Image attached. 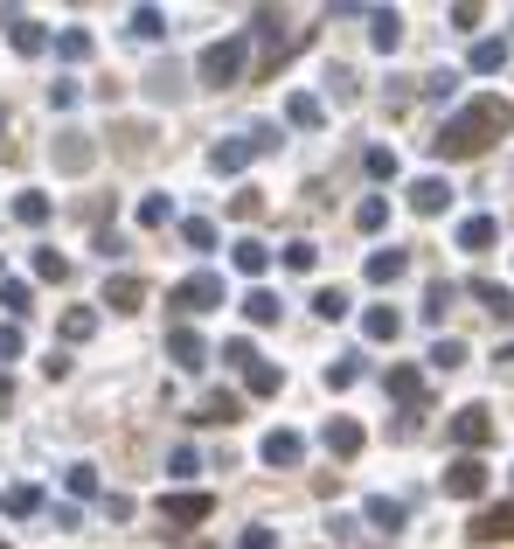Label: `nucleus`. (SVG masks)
<instances>
[{
	"instance_id": "nucleus-10",
	"label": "nucleus",
	"mask_w": 514,
	"mask_h": 549,
	"mask_svg": "<svg viewBox=\"0 0 514 549\" xmlns=\"http://www.w3.org/2000/svg\"><path fill=\"white\" fill-rule=\"evenodd\" d=\"M237 417H244V397L216 390V397H202V417H195V424H237Z\"/></svg>"
},
{
	"instance_id": "nucleus-22",
	"label": "nucleus",
	"mask_w": 514,
	"mask_h": 549,
	"mask_svg": "<svg viewBox=\"0 0 514 549\" xmlns=\"http://www.w3.org/2000/svg\"><path fill=\"white\" fill-rule=\"evenodd\" d=\"M56 56H63V63H84V56H91V35H84V28H63V35H56Z\"/></svg>"
},
{
	"instance_id": "nucleus-40",
	"label": "nucleus",
	"mask_w": 514,
	"mask_h": 549,
	"mask_svg": "<svg viewBox=\"0 0 514 549\" xmlns=\"http://www.w3.org/2000/svg\"><path fill=\"white\" fill-rule=\"evenodd\" d=\"M237 549H278V536H271V529H244V536H237Z\"/></svg>"
},
{
	"instance_id": "nucleus-11",
	"label": "nucleus",
	"mask_w": 514,
	"mask_h": 549,
	"mask_svg": "<svg viewBox=\"0 0 514 549\" xmlns=\"http://www.w3.org/2000/svg\"><path fill=\"white\" fill-rule=\"evenodd\" d=\"M327 452H334V459H355V452H362V431H355L348 417H334V424H327Z\"/></svg>"
},
{
	"instance_id": "nucleus-20",
	"label": "nucleus",
	"mask_w": 514,
	"mask_h": 549,
	"mask_svg": "<svg viewBox=\"0 0 514 549\" xmlns=\"http://www.w3.org/2000/svg\"><path fill=\"white\" fill-rule=\"evenodd\" d=\"M91 334H98V313L91 306H70L63 313V341H91Z\"/></svg>"
},
{
	"instance_id": "nucleus-28",
	"label": "nucleus",
	"mask_w": 514,
	"mask_h": 549,
	"mask_svg": "<svg viewBox=\"0 0 514 549\" xmlns=\"http://www.w3.org/2000/svg\"><path fill=\"white\" fill-rule=\"evenodd\" d=\"M396 272H403V251H376V258H369V278H376V285H389Z\"/></svg>"
},
{
	"instance_id": "nucleus-17",
	"label": "nucleus",
	"mask_w": 514,
	"mask_h": 549,
	"mask_svg": "<svg viewBox=\"0 0 514 549\" xmlns=\"http://www.w3.org/2000/svg\"><path fill=\"white\" fill-rule=\"evenodd\" d=\"M278 383H285V376H278L271 362H251V369H244V390H251V397H278Z\"/></svg>"
},
{
	"instance_id": "nucleus-41",
	"label": "nucleus",
	"mask_w": 514,
	"mask_h": 549,
	"mask_svg": "<svg viewBox=\"0 0 514 549\" xmlns=\"http://www.w3.org/2000/svg\"><path fill=\"white\" fill-rule=\"evenodd\" d=\"M21 355V327H0V362H14Z\"/></svg>"
},
{
	"instance_id": "nucleus-16",
	"label": "nucleus",
	"mask_w": 514,
	"mask_h": 549,
	"mask_svg": "<svg viewBox=\"0 0 514 549\" xmlns=\"http://www.w3.org/2000/svg\"><path fill=\"white\" fill-rule=\"evenodd\" d=\"M473 536H480V543H494V536H514V508H487V515L473 522Z\"/></svg>"
},
{
	"instance_id": "nucleus-15",
	"label": "nucleus",
	"mask_w": 514,
	"mask_h": 549,
	"mask_svg": "<svg viewBox=\"0 0 514 549\" xmlns=\"http://www.w3.org/2000/svg\"><path fill=\"white\" fill-rule=\"evenodd\" d=\"M35 508H42V487H28V480L0 494V515H35Z\"/></svg>"
},
{
	"instance_id": "nucleus-23",
	"label": "nucleus",
	"mask_w": 514,
	"mask_h": 549,
	"mask_svg": "<svg viewBox=\"0 0 514 549\" xmlns=\"http://www.w3.org/2000/svg\"><path fill=\"white\" fill-rule=\"evenodd\" d=\"M160 223H174V202L167 195H146L139 202V230H160Z\"/></svg>"
},
{
	"instance_id": "nucleus-13",
	"label": "nucleus",
	"mask_w": 514,
	"mask_h": 549,
	"mask_svg": "<svg viewBox=\"0 0 514 549\" xmlns=\"http://www.w3.org/2000/svg\"><path fill=\"white\" fill-rule=\"evenodd\" d=\"M56 167H63V174H84V167H91V139L70 133L63 146H56Z\"/></svg>"
},
{
	"instance_id": "nucleus-2",
	"label": "nucleus",
	"mask_w": 514,
	"mask_h": 549,
	"mask_svg": "<svg viewBox=\"0 0 514 549\" xmlns=\"http://www.w3.org/2000/svg\"><path fill=\"white\" fill-rule=\"evenodd\" d=\"M244 63H251V42H244V35H223V42H209V49L195 56V77H202L209 91H230V84H244Z\"/></svg>"
},
{
	"instance_id": "nucleus-3",
	"label": "nucleus",
	"mask_w": 514,
	"mask_h": 549,
	"mask_svg": "<svg viewBox=\"0 0 514 549\" xmlns=\"http://www.w3.org/2000/svg\"><path fill=\"white\" fill-rule=\"evenodd\" d=\"M167 306H181V313H209V306H223V278H216V272L181 278V285L167 292Z\"/></svg>"
},
{
	"instance_id": "nucleus-5",
	"label": "nucleus",
	"mask_w": 514,
	"mask_h": 549,
	"mask_svg": "<svg viewBox=\"0 0 514 549\" xmlns=\"http://www.w3.org/2000/svg\"><path fill=\"white\" fill-rule=\"evenodd\" d=\"M216 515V494H160V522L167 529H195Z\"/></svg>"
},
{
	"instance_id": "nucleus-27",
	"label": "nucleus",
	"mask_w": 514,
	"mask_h": 549,
	"mask_svg": "<svg viewBox=\"0 0 514 549\" xmlns=\"http://www.w3.org/2000/svg\"><path fill=\"white\" fill-rule=\"evenodd\" d=\"M313 313H320V320H341V313H348V292H341V285L313 292Z\"/></svg>"
},
{
	"instance_id": "nucleus-4",
	"label": "nucleus",
	"mask_w": 514,
	"mask_h": 549,
	"mask_svg": "<svg viewBox=\"0 0 514 549\" xmlns=\"http://www.w3.org/2000/svg\"><path fill=\"white\" fill-rule=\"evenodd\" d=\"M271 146H278L271 133H251V139H223V146L209 153V167H216V174H244V167H251L257 153H271Z\"/></svg>"
},
{
	"instance_id": "nucleus-19",
	"label": "nucleus",
	"mask_w": 514,
	"mask_h": 549,
	"mask_svg": "<svg viewBox=\"0 0 514 549\" xmlns=\"http://www.w3.org/2000/svg\"><path fill=\"white\" fill-rule=\"evenodd\" d=\"M285 119H292L299 133H313V126H320V98H306V91H299V98H285Z\"/></svg>"
},
{
	"instance_id": "nucleus-6",
	"label": "nucleus",
	"mask_w": 514,
	"mask_h": 549,
	"mask_svg": "<svg viewBox=\"0 0 514 549\" xmlns=\"http://www.w3.org/2000/svg\"><path fill=\"white\" fill-rule=\"evenodd\" d=\"M105 306H112V313H139V306H146V278H132V272L105 278Z\"/></svg>"
},
{
	"instance_id": "nucleus-35",
	"label": "nucleus",
	"mask_w": 514,
	"mask_h": 549,
	"mask_svg": "<svg viewBox=\"0 0 514 549\" xmlns=\"http://www.w3.org/2000/svg\"><path fill=\"white\" fill-rule=\"evenodd\" d=\"M223 362H230V369H251V362H257L251 341H223Z\"/></svg>"
},
{
	"instance_id": "nucleus-38",
	"label": "nucleus",
	"mask_w": 514,
	"mask_h": 549,
	"mask_svg": "<svg viewBox=\"0 0 514 549\" xmlns=\"http://www.w3.org/2000/svg\"><path fill=\"white\" fill-rule=\"evenodd\" d=\"M369 334H376V341H389V334H396V313H389V306H376V313H369Z\"/></svg>"
},
{
	"instance_id": "nucleus-36",
	"label": "nucleus",
	"mask_w": 514,
	"mask_h": 549,
	"mask_svg": "<svg viewBox=\"0 0 514 549\" xmlns=\"http://www.w3.org/2000/svg\"><path fill=\"white\" fill-rule=\"evenodd\" d=\"M257 209H264V202H257V188H244V195H237V202H230V216H237V223H251Z\"/></svg>"
},
{
	"instance_id": "nucleus-42",
	"label": "nucleus",
	"mask_w": 514,
	"mask_h": 549,
	"mask_svg": "<svg viewBox=\"0 0 514 549\" xmlns=\"http://www.w3.org/2000/svg\"><path fill=\"white\" fill-rule=\"evenodd\" d=\"M195 549H209V543H195Z\"/></svg>"
},
{
	"instance_id": "nucleus-18",
	"label": "nucleus",
	"mask_w": 514,
	"mask_h": 549,
	"mask_svg": "<svg viewBox=\"0 0 514 549\" xmlns=\"http://www.w3.org/2000/svg\"><path fill=\"white\" fill-rule=\"evenodd\" d=\"M132 35H139V42H160V35H167V14H160V7H132Z\"/></svg>"
},
{
	"instance_id": "nucleus-24",
	"label": "nucleus",
	"mask_w": 514,
	"mask_h": 549,
	"mask_svg": "<svg viewBox=\"0 0 514 549\" xmlns=\"http://www.w3.org/2000/svg\"><path fill=\"white\" fill-rule=\"evenodd\" d=\"M181 244H188V251H216V223L188 216V223H181Z\"/></svg>"
},
{
	"instance_id": "nucleus-14",
	"label": "nucleus",
	"mask_w": 514,
	"mask_h": 549,
	"mask_svg": "<svg viewBox=\"0 0 514 549\" xmlns=\"http://www.w3.org/2000/svg\"><path fill=\"white\" fill-rule=\"evenodd\" d=\"M14 223L42 230V223H49V195H35V188H28V195H14Z\"/></svg>"
},
{
	"instance_id": "nucleus-34",
	"label": "nucleus",
	"mask_w": 514,
	"mask_h": 549,
	"mask_svg": "<svg viewBox=\"0 0 514 549\" xmlns=\"http://www.w3.org/2000/svg\"><path fill=\"white\" fill-rule=\"evenodd\" d=\"M383 216H389V202H376V195L355 209V223H362V230H383Z\"/></svg>"
},
{
	"instance_id": "nucleus-1",
	"label": "nucleus",
	"mask_w": 514,
	"mask_h": 549,
	"mask_svg": "<svg viewBox=\"0 0 514 549\" xmlns=\"http://www.w3.org/2000/svg\"><path fill=\"white\" fill-rule=\"evenodd\" d=\"M508 105H501V98H487V105H473V112H466V119H452V126H445V139H438V153H480V146H487V133H508Z\"/></svg>"
},
{
	"instance_id": "nucleus-32",
	"label": "nucleus",
	"mask_w": 514,
	"mask_h": 549,
	"mask_svg": "<svg viewBox=\"0 0 514 549\" xmlns=\"http://www.w3.org/2000/svg\"><path fill=\"white\" fill-rule=\"evenodd\" d=\"M459 438L480 445V438H487V411H459Z\"/></svg>"
},
{
	"instance_id": "nucleus-37",
	"label": "nucleus",
	"mask_w": 514,
	"mask_h": 549,
	"mask_svg": "<svg viewBox=\"0 0 514 549\" xmlns=\"http://www.w3.org/2000/svg\"><path fill=\"white\" fill-rule=\"evenodd\" d=\"M369 522H383V529H396V522H403V508H396V501H369Z\"/></svg>"
},
{
	"instance_id": "nucleus-33",
	"label": "nucleus",
	"mask_w": 514,
	"mask_h": 549,
	"mask_svg": "<svg viewBox=\"0 0 514 549\" xmlns=\"http://www.w3.org/2000/svg\"><path fill=\"white\" fill-rule=\"evenodd\" d=\"M410 202H417V209H438V202H445V181H417Z\"/></svg>"
},
{
	"instance_id": "nucleus-26",
	"label": "nucleus",
	"mask_w": 514,
	"mask_h": 549,
	"mask_svg": "<svg viewBox=\"0 0 514 549\" xmlns=\"http://www.w3.org/2000/svg\"><path fill=\"white\" fill-rule=\"evenodd\" d=\"M244 320L271 327V320H278V299H271V292H244Z\"/></svg>"
},
{
	"instance_id": "nucleus-21",
	"label": "nucleus",
	"mask_w": 514,
	"mask_h": 549,
	"mask_svg": "<svg viewBox=\"0 0 514 549\" xmlns=\"http://www.w3.org/2000/svg\"><path fill=\"white\" fill-rule=\"evenodd\" d=\"M445 487H452V494H480V487H487V473H480L473 459H459V466L445 473Z\"/></svg>"
},
{
	"instance_id": "nucleus-7",
	"label": "nucleus",
	"mask_w": 514,
	"mask_h": 549,
	"mask_svg": "<svg viewBox=\"0 0 514 549\" xmlns=\"http://www.w3.org/2000/svg\"><path fill=\"white\" fill-rule=\"evenodd\" d=\"M7 42H14L21 56H42V49H49V28L28 21V14H14V21H7Z\"/></svg>"
},
{
	"instance_id": "nucleus-30",
	"label": "nucleus",
	"mask_w": 514,
	"mask_h": 549,
	"mask_svg": "<svg viewBox=\"0 0 514 549\" xmlns=\"http://www.w3.org/2000/svg\"><path fill=\"white\" fill-rule=\"evenodd\" d=\"M0 306H7V313H28V285H21V278H0Z\"/></svg>"
},
{
	"instance_id": "nucleus-25",
	"label": "nucleus",
	"mask_w": 514,
	"mask_h": 549,
	"mask_svg": "<svg viewBox=\"0 0 514 549\" xmlns=\"http://www.w3.org/2000/svg\"><path fill=\"white\" fill-rule=\"evenodd\" d=\"M63 480H70V494H77V501H91V494H98V466H91V459H77Z\"/></svg>"
},
{
	"instance_id": "nucleus-31",
	"label": "nucleus",
	"mask_w": 514,
	"mask_h": 549,
	"mask_svg": "<svg viewBox=\"0 0 514 549\" xmlns=\"http://www.w3.org/2000/svg\"><path fill=\"white\" fill-rule=\"evenodd\" d=\"M35 272H42V278H56V285H63V278H70V258H56V251H35Z\"/></svg>"
},
{
	"instance_id": "nucleus-39",
	"label": "nucleus",
	"mask_w": 514,
	"mask_h": 549,
	"mask_svg": "<svg viewBox=\"0 0 514 549\" xmlns=\"http://www.w3.org/2000/svg\"><path fill=\"white\" fill-rule=\"evenodd\" d=\"M487 237H494V223H466V230H459V244H466V251H480Z\"/></svg>"
},
{
	"instance_id": "nucleus-9",
	"label": "nucleus",
	"mask_w": 514,
	"mask_h": 549,
	"mask_svg": "<svg viewBox=\"0 0 514 549\" xmlns=\"http://www.w3.org/2000/svg\"><path fill=\"white\" fill-rule=\"evenodd\" d=\"M299 452H306L299 431H271V438H264V466H299Z\"/></svg>"
},
{
	"instance_id": "nucleus-29",
	"label": "nucleus",
	"mask_w": 514,
	"mask_h": 549,
	"mask_svg": "<svg viewBox=\"0 0 514 549\" xmlns=\"http://www.w3.org/2000/svg\"><path fill=\"white\" fill-rule=\"evenodd\" d=\"M285 265H292V272H313V265H320V251L299 237V244H285Z\"/></svg>"
},
{
	"instance_id": "nucleus-12",
	"label": "nucleus",
	"mask_w": 514,
	"mask_h": 549,
	"mask_svg": "<svg viewBox=\"0 0 514 549\" xmlns=\"http://www.w3.org/2000/svg\"><path fill=\"white\" fill-rule=\"evenodd\" d=\"M230 258H237V272H244V278H257L264 265H271V244H257V237H237V251H230Z\"/></svg>"
},
{
	"instance_id": "nucleus-8",
	"label": "nucleus",
	"mask_w": 514,
	"mask_h": 549,
	"mask_svg": "<svg viewBox=\"0 0 514 549\" xmlns=\"http://www.w3.org/2000/svg\"><path fill=\"white\" fill-rule=\"evenodd\" d=\"M167 355H174V369H202V355H209V348H202V334H195V327H174V334H167Z\"/></svg>"
}]
</instances>
